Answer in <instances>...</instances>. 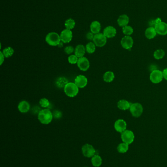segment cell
Here are the masks:
<instances>
[{
  "label": "cell",
  "instance_id": "6da1fadb",
  "mask_svg": "<svg viewBox=\"0 0 167 167\" xmlns=\"http://www.w3.org/2000/svg\"><path fill=\"white\" fill-rule=\"evenodd\" d=\"M53 114L48 108H44L39 111L38 119L40 123L44 125L50 124L53 120Z\"/></svg>",
  "mask_w": 167,
  "mask_h": 167
},
{
  "label": "cell",
  "instance_id": "7a4b0ae2",
  "mask_svg": "<svg viewBox=\"0 0 167 167\" xmlns=\"http://www.w3.org/2000/svg\"><path fill=\"white\" fill-rule=\"evenodd\" d=\"M65 93L69 97L76 96L79 92V88L75 83L68 82L64 88Z\"/></svg>",
  "mask_w": 167,
  "mask_h": 167
},
{
  "label": "cell",
  "instance_id": "3957f363",
  "mask_svg": "<svg viewBox=\"0 0 167 167\" xmlns=\"http://www.w3.org/2000/svg\"><path fill=\"white\" fill-rule=\"evenodd\" d=\"M45 41L50 46L53 47L57 46L61 42L60 37L57 33L51 32L46 35Z\"/></svg>",
  "mask_w": 167,
  "mask_h": 167
},
{
  "label": "cell",
  "instance_id": "277c9868",
  "mask_svg": "<svg viewBox=\"0 0 167 167\" xmlns=\"http://www.w3.org/2000/svg\"><path fill=\"white\" fill-rule=\"evenodd\" d=\"M143 107L139 103L131 104L129 108V111L132 116L135 118L140 117L143 113Z\"/></svg>",
  "mask_w": 167,
  "mask_h": 167
},
{
  "label": "cell",
  "instance_id": "5b68a950",
  "mask_svg": "<svg viewBox=\"0 0 167 167\" xmlns=\"http://www.w3.org/2000/svg\"><path fill=\"white\" fill-rule=\"evenodd\" d=\"M163 77V72L156 69L151 72L150 75V79L151 82L153 84H159L162 82Z\"/></svg>",
  "mask_w": 167,
  "mask_h": 167
},
{
  "label": "cell",
  "instance_id": "8992f818",
  "mask_svg": "<svg viewBox=\"0 0 167 167\" xmlns=\"http://www.w3.org/2000/svg\"><path fill=\"white\" fill-rule=\"evenodd\" d=\"M93 41L96 47H103L107 44V38L104 33H99L98 34H95Z\"/></svg>",
  "mask_w": 167,
  "mask_h": 167
},
{
  "label": "cell",
  "instance_id": "52a82bcc",
  "mask_svg": "<svg viewBox=\"0 0 167 167\" xmlns=\"http://www.w3.org/2000/svg\"><path fill=\"white\" fill-rule=\"evenodd\" d=\"M121 138L123 142L129 145L133 143L135 136L132 131L126 129L121 133Z\"/></svg>",
  "mask_w": 167,
  "mask_h": 167
},
{
  "label": "cell",
  "instance_id": "ba28073f",
  "mask_svg": "<svg viewBox=\"0 0 167 167\" xmlns=\"http://www.w3.org/2000/svg\"><path fill=\"white\" fill-rule=\"evenodd\" d=\"M60 37L61 41H62L63 43H69L72 40V32L69 29H65L61 32Z\"/></svg>",
  "mask_w": 167,
  "mask_h": 167
},
{
  "label": "cell",
  "instance_id": "9c48e42d",
  "mask_svg": "<svg viewBox=\"0 0 167 167\" xmlns=\"http://www.w3.org/2000/svg\"><path fill=\"white\" fill-rule=\"evenodd\" d=\"M76 64L80 71H87L90 68L89 61L85 57L79 58L78 63Z\"/></svg>",
  "mask_w": 167,
  "mask_h": 167
},
{
  "label": "cell",
  "instance_id": "30bf717a",
  "mask_svg": "<svg viewBox=\"0 0 167 167\" xmlns=\"http://www.w3.org/2000/svg\"><path fill=\"white\" fill-rule=\"evenodd\" d=\"M134 44L133 39L130 36H125L122 39L121 44L125 50H130Z\"/></svg>",
  "mask_w": 167,
  "mask_h": 167
},
{
  "label": "cell",
  "instance_id": "8fae6325",
  "mask_svg": "<svg viewBox=\"0 0 167 167\" xmlns=\"http://www.w3.org/2000/svg\"><path fill=\"white\" fill-rule=\"evenodd\" d=\"M82 151L84 156L91 157L95 154L96 150L92 145L86 144L82 147Z\"/></svg>",
  "mask_w": 167,
  "mask_h": 167
},
{
  "label": "cell",
  "instance_id": "7c38bea8",
  "mask_svg": "<svg viewBox=\"0 0 167 167\" xmlns=\"http://www.w3.org/2000/svg\"><path fill=\"white\" fill-rule=\"evenodd\" d=\"M74 83L78 87V88L82 89L87 86L88 80L86 77L83 75H79L76 77Z\"/></svg>",
  "mask_w": 167,
  "mask_h": 167
},
{
  "label": "cell",
  "instance_id": "4fadbf2b",
  "mask_svg": "<svg viewBox=\"0 0 167 167\" xmlns=\"http://www.w3.org/2000/svg\"><path fill=\"white\" fill-rule=\"evenodd\" d=\"M126 127H127V124L124 119H118L115 122V129L118 132L122 133V132L126 130Z\"/></svg>",
  "mask_w": 167,
  "mask_h": 167
},
{
  "label": "cell",
  "instance_id": "5bb4252c",
  "mask_svg": "<svg viewBox=\"0 0 167 167\" xmlns=\"http://www.w3.org/2000/svg\"><path fill=\"white\" fill-rule=\"evenodd\" d=\"M155 30L157 34L160 35H166L167 34V24L166 23L161 22L155 25Z\"/></svg>",
  "mask_w": 167,
  "mask_h": 167
},
{
  "label": "cell",
  "instance_id": "9a60e30c",
  "mask_svg": "<svg viewBox=\"0 0 167 167\" xmlns=\"http://www.w3.org/2000/svg\"><path fill=\"white\" fill-rule=\"evenodd\" d=\"M103 33L107 38H112L116 36L117 30L113 26H108L104 29Z\"/></svg>",
  "mask_w": 167,
  "mask_h": 167
},
{
  "label": "cell",
  "instance_id": "2e32d148",
  "mask_svg": "<svg viewBox=\"0 0 167 167\" xmlns=\"http://www.w3.org/2000/svg\"><path fill=\"white\" fill-rule=\"evenodd\" d=\"M131 103L125 99L120 100L117 103V107L122 111L129 110Z\"/></svg>",
  "mask_w": 167,
  "mask_h": 167
},
{
  "label": "cell",
  "instance_id": "e0dca14e",
  "mask_svg": "<svg viewBox=\"0 0 167 167\" xmlns=\"http://www.w3.org/2000/svg\"><path fill=\"white\" fill-rule=\"evenodd\" d=\"M18 109L21 113H26L30 110V105L26 101H22L19 103Z\"/></svg>",
  "mask_w": 167,
  "mask_h": 167
},
{
  "label": "cell",
  "instance_id": "ac0fdd59",
  "mask_svg": "<svg viewBox=\"0 0 167 167\" xmlns=\"http://www.w3.org/2000/svg\"><path fill=\"white\" fill-rule=\"evenodd\" d=\"M129 21V18L128 16L126 14H122L119 17L117 23L119 26L123 28L124 26H128Z\"/></svg>",
  "mask_w": 167,
  "mask_h": 167
},
{
  "label": "cell",
  "instance_id": "d6986e66",
  "mask_svg": "<svg viewBox=\"0 0 167 167\" xmlns=\"http://www.w3.org/2000/svg\"><path fill=\"white\" fill-rule=\"evenodd\" d=\"M90 28L91 32L95 35V34H98L100 32L101 30V25L100 23L98 21H93L90 25Z\"/></svg>",
  "mask_w": 167,
  "mask_h": 167
},
{
  "label": "cell",
  "instance_id": "ffe728a7",
  "mask_svg": "<svg viewBox=\"0 0 167 167\" xmlns=\"http://www.w3.org/2000/svg\"><path fill=\"white\" fill-rule=\"evenodd\" d=\"M85 52V47L82 44H79L75 49V54L79 58L84 57Z\"/></svg>",
  "mask_w": 167,
  "mask_h": 167
},
{
  "label": "cell",
  "instance_id": "44dd1931",
  "mask_svg": "<svg viewBox=\"0 0 167 167\" xmlns=\"http://www.w3.org/2000/svg\"><path fill=\"white\" fill-rule=\"evenodd\" d=\"M157 34L155 28L153 27H149L145 31V36L148 39H153Z\"/></svg>",
  "mask_w": 167,
  "mask_h": 167
},
{
  "label": "cell",
  "instance_id": "7402d4cb",
  "mask_svg": "<svg viewBox=\"0 0 167 167\" xmlns=\"http://www.w3.org/2000/svg\"><path fill=\"white\" fill-rule=\"evenodd\" d=\"M115 74L111 71L105 72L103 75V79L106 83H111L114 80Z\"/></svg>",
  "mask_w": 167,
  "mask_h": 167
},
{
  "label": "cell",
  "instance_id": "603a6c76",
  "mask_svg": "<svg viewBox=\"0 0 167 167\" xmlns=\"http://www.w3.org/2000/svg\"><path fill=\"white\" fill-rule=\"evenodd\" d=\"M86 51L89 54H92L96 51V46L93 42H89L85 46Z\"/></svg>",
  "mask_w": 167,
  "mask_h": 167
},
{
  "label": "cell",
  "instance_id": "cb8c5ba5",
  "mask_svg": "<svg viewBox=\"0 0 167 167\" xmlns=\"http://www.w3.org/2000/svg\"><path fill=\"white\" fill-rule=\"evenodd\" d=\"M128 145H128L125 143H122L119 144L118 146L117 147V150L118 151L119 153H126L129 149Z\"/></svg>",
  "mask_w": 167,
  "mask_h": 167
},
{
  "label": "cell",
  "instance_id": "d4e9b609",
  "mask_svg": "<svg viewBox=\"0 0 167 167\" xmlns=\"http://www.w3.org/2000/svg\"><path fill=\"white\" fill-rule=\"evenodd\" d=\"M165 55V52L162 49H158L155 50L153 53V57L156 60H160L164 58Z\"/></svg>",
  "mask_w": 167,
  "mask_h": 167
},
{
  "label": "cell",
  "instance_id": "484cf974",
  "mask_svg": "<svg viewBox=\"0 0 167 167\" xmlns=\"http://www.w3.org/2000/svg\"><path fill=\"white\" fill-rule=\"evenodd\" d=\"M64 77H59L58 79H57L56 81V85L57 87L59 88H64L65 86H66L68 82Z\"/></svg>",
  "mask_w": 167,
  "mask_h": 167
},
{
  "label": "cell",
  "instance_id": "4316f807",
  "mask_svg": "<svg viewBox=\"0 0 167 167\" xmlns=\"http://www.w3.org/2000/svg\"><path fill=\"white\" fill-rule=\"evenodd\" d=\"M64 25L66 29L71 30L74 29L75 26V21L73 20V19H68L65 22Z\"/></svg>",
  "mask_w": 167,
  "mask_h": 167
},
{
  "label": "cell",
  "instance_id": "83f0119b",
  "mask_svg": "<svg viewBox=\"0 0 167 167\" xmlns=\"http://www.w3.org/2000/svg\"><path fill=\"white\" fill-rule=\"evenodd\" d=\"M92 163L95 167H100L102 164V159L99 155H94L92 159Z\"/></svg>",
  "mask_w": 167,
  "mask_h": 167
},
{
  "label": "cell",
  "instance_id": "f1b7e54d",
  "mask_svg": "<svg viewBox=\"0 0 167 167\" xmlns=\"http://www.w3.org/2000/svg\"><path fill=\"white\" fill-rule=\"evenodd\" d=\"M2 52H3V54L4 55L5 58H9L13 55L14 50L12 47H8L5 48L3 50Z\"/></svg>",
  "mask_w": 167,
  "mask_h": 167
},
{
  "label": "cell",
  "instance_id": "f546056e",
  "mask_svg": "<svg viewBox=\"0 0 167 167\" xmlns=\"http://www.w3.org/2000/svg\"><path fill=\"white\" fill-rule=\"evenodd\" d=\"M122 32L125 36H130L133 34V29L131 26H124L122 29Z\"/></svg>",
  "mask_w": 167,
  "mask_h": 167
},
{
  "label": "cell",
  "instance_id": "4dcf8cb0",
  "mask_svg": "<svg viewBox=\"0 0 167 167\" xmlns=\"http://www.w3.org/2000/svg\"><path fill=\"white\" fill-rule=\"evenodd\" d=\"M39 104L41 106V107L43 108H47L49 107L50 103L49 102V100L46 98H41L39 101Z\"/></svg>",
  "mask_w": 167,
  "mask_h": 167
},
{
  "label": "cell",
  "instance_id": "1f68e13d",
  "mask_svg": "<svg viewBox=\"0 0 167 167\" xmlns=\"http://www.w3.org/2000/svg\"><path fill=\"white\" fill-rule=\"evenodd\" d=\"M68 60L69 63L74 65V64H77L78 60H79V58L75 54H72V55L69 56L68 58Z\"/></svg>",
  "mask_w": 167,
  "mask_h": 167
},
{
  "label": "cell",
  "instance_id": "d6a6232c",
  "mask_svg": "<svg viewBox=\"0 0 167 167\" xmlns=\"http://www.w3.org/2000/svg\"><path fill=\"white\" fill-rule=\"evenodd\" d=\"M74 50H75L74 47L72 46H67L64 48V52H65V53L68 55L72 54L74 52Z\"/></svg>",
  "mask_w": 167,
  "mask_h": 167
},
{
  "label": "cell",
  "instance_id": "836d02e7",
  "mask_svg": "<svg viewBox=\"0 0 167 167\" xmlns=\"http://www.w3.org/2000/svg\"><path fill=\"white\" fill-rule=\"evenodd\" d=\"M161 22H162L161 19L158 18L156 19H155V20H152V21H150V22L149 23V25L150 26V27H153V28H154L155 25H156L158 23Z\"/></svg>",
  "mask_w": 167,
  "mask_h": 167
},
{
  "label": "cell",
  "instance_id": "e575fe53",
  "mask_svg": "<svg viewBox=\"0 0 167 167\" xmlns=\"http://www.w3.org/2000/svg\"><path fill=\"white\" fill-rule=\"evenodd\" d=\"M53 114V116L56 119H59L62 117V112L59 111H54Z\"/></svg>",
  "mask_w": 167,
  "mask_h": 167
},
{
  "label": "cell",
  "instance_id": "d590c367",
  "mask_svg": "<svg viewBox=\"0 0 167 167\" xmlns=\"http://www.w3.org/2000/svg\"><path fill=\"white\" fill-rule=\"evenodd\" d=\"M94 35H95V34H93L92 32H89L87 33L86 34V38L88 40L93 41Z\"/></svg>",
  "mask_w": 167,
  "mask_h": 167
},
{
  "label": "cell",
  "instance_id": "8d00e7d4",
  "mask_svg": "<svg viewBox=\"0 0 167 167\" xmlns=\"http://www.w3.org/2000/svg\"><path fill=\"white\" fill-rule=\"evenodd\" d=\"M0 56H1V65L3 64V62H4L5 57L4 55L3 54L2 51L0 52Z\"/></svg>",
  "mask_w": 167,
  "mask_h": 167
},
{
  "label": "cell",
  "instance_id": "74e56055",
  "mask_svg": "<svg viewBox=\"0 0 167 167\" xmlns=\"http://www.w3.org/2000/svg\"><path fill=\"white\" fill-rule=\"evenodd\" d=\"M163 75L164 79L167 80V68H165L163 71Z\"/></svg>",
  "mask_w": 167,
  "mask_h": 167
},
{
  "label": "cell",
  "instance_id": "f35d334b",
  "mask_svg": "<svg viewBox=\"0 0 167 167\" xmlns=\"http://www.w3.org/2000/svg\"><path fill=\"white\" fill-rule=\"evenodd\" d=\"M59 48H61V47H63V43L62 42V41H61L60 43H59V44H58V46H57Z\"/></svg>",
  "mask_w": 167,
  "mask_h": 167
}]
</instances>
